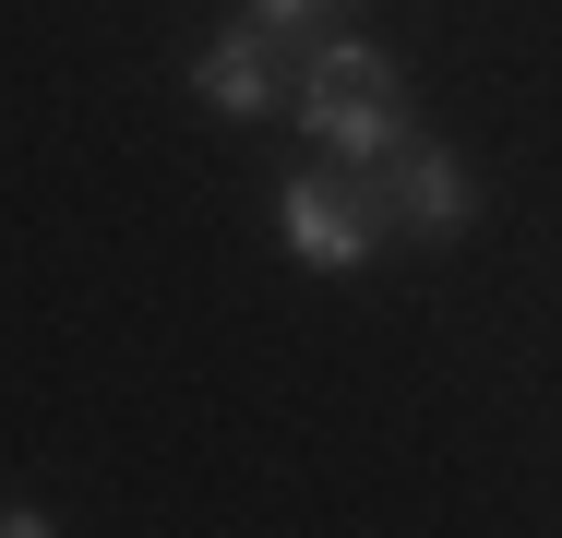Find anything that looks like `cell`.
Masks as SVG:
<instances>
[{
	"label": "cell",
	"instance_id": "obj_5",
	"mask_svg": "<svg viewBox=\"0 0 562 538\" xmlns=\"http://www.w3.org/2000/svg\"><path fill=\"white\" fill-rule=\"evenodd\" d=\"M395 85V60L383 48H359V36H324L312 48V72H300V97H383Z\"/></svg>",
	"mask_w": 562,
	"mask_h": 538
},
{
	"label": "cell",
	"instance_id": "obj_4",
	"mask_svg": "<svg viewBox=\"0 0 562 538\" xmlns=\"http://www.w3.org/2000/svg\"><path fill=\"white\" fill-rule=\"evenodd\" d=\"M300 132H312L336 168H383V156L407 144V85H383V97H300Z\"/></svg>",
	"mask_w": 562,
	"mask_h": 538
},
{
	"label": "cell",
	"instance_id": "obj_1",
	"mask_svg": "<svg viewBox=\"0 0 562 538\" xmlns=\"http://www.w3.org/2000/svg\"><path fill=\"white\" fill-rule=\"evenodd\" d=\"M383 227H395L383 192H371V180H347V168H300V180H276V251H288V264H312V276H359Z\"/></svg>",
	"mask_w": 562,
	"mask_h": 538
},
{
	"label": "cell",
	"instance_id": "obj_6",
	"mask_svg": "<svg viewBox=\"0 0 562 538\" xmlns=\"http://www.w3.org/2000/svg\"><path fill=\"white\" fill-rule=\"evenodd\" d=\"M239 12H251V24H276V36H288V24H324V12H336V0H239Z\"/></svg>",
	"mask_w": 562,
	"mask_h": 538
},
{
	"label": "cell",
	"instance_id": "obj_3",
	"mask_svg": "<svg viewBox=\"0 0 562 538\" xmlns=\"http://www.w3.org/2000/svg\"><path fill=\"white\" fill-rule=\"evenodd\" d=\"M192 97L216 108V120H263L276 108V24H216L204 48H192Z\"/></svg>",
	"mask_w": 562,
	"mask_h": 538
},
{
	"label": "cell",
	"instance_id": "obj_2",
	"mask_svg": "<svg viewBox=\"0 0 562 538\" xmlns=\"http://www.w3.org/2000/svg\"><path fill=\"white\" fill-rule=\"evenodd\" d=\"M383 215H395L407 239H454V227L479 215V180L454 168L443 144H419V132H407V144L383 156Z\"/></svg>",
	"mask_w": 562,
	"mask_h": 538
}]
</instances>
